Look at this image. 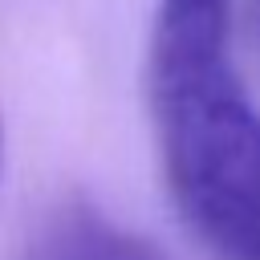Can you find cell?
Masks as SVG:
<instances>
[{"mask_svg":"<svg viewBox=\"0 0 260 260\" xmlns=\"http://www.w3.org/2000/svg\"><path fill=\"white\" fill-rule=\"evenodd\" d=\"M146 98L167 191L215 260H260V110L232 57V0H158Z\"/></svg>","mask_w":260,"mask_h":260,"instance_id":"cell-1","label":"cell"},{"mask_svg":"<svg viewBox=\"0 0 260 260\" xmlns=\"http://www.w3.org/2000/svg\"><path fill=\"white\" fill-rule=\"evenodd\" d=\"M28 260H167V256L150 240L102 215L98 207H69L45 228Z\"/></svg>","mask_w":260,"mask_h":260,"instance_id":"cell-2","label":"cell"}]
</instances>
